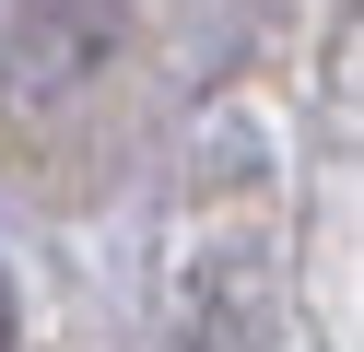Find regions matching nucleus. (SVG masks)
<instances>
[{
	"mask_svg": "<svg viewBox=\"0 0 364 352\" xmlns=\"http://www.w3.org/2000/svg\"><path fill=\"white\" fill-rule=\"evenodd\" d=\"M106 23H118V0H0V70L24 94L71 82V70L106 47Z\"/></svg>",
	"mask_w": 364,
	"mask_h": 352,
	"instance_id": "1",
	"label": "nucleus"
},
{
	"mask_svg": "<svg viewBox=\"0 0 364 352\" xmlns=\"http://www.w3.org/2000/svg\"><path fill=\"white\" fill-rule=\"evenodd\" d=\"M0 352H12V270H0Z\"/></svg>",
	"mask_w": 364,
	"mask_h": 352,
	"instance_id": "2",
	"label": "nucleus"
}]
</instances>
